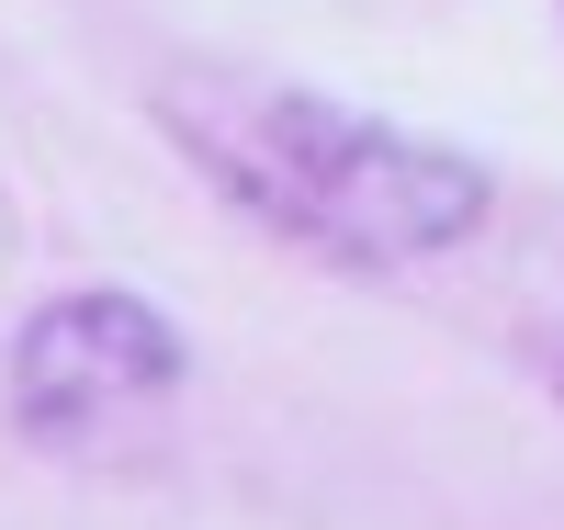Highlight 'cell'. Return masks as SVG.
Returning <instances> with one entry per match:
<instances>
[{"instance_id":"1","label":"cell","mask_w":564,"mask_h":530,"mask_svg":"<svg viewBox=\"0 0 564 530\" xmlns=\"http://www.w3.org/2000/svg\"><path fill=\"white\" fill-rule=\"evenodd\" d=\"M204 170L238 192V204H260L282 237H305V249L350 260V271L441 260L497 204V181L463 148H430V136L372 125L350 102H316V90H260L249 136L238 148H204Z\"/></svg>"},{"instance_id":"2","label":"cell","mask_w":564,"mask_h":530,"mask_svg":"<svg viewBox=\"0 0 564 530\" xmlns=\"http://www.w3.org/2000/svg\"><path fill=\"white\" fill-rule=\"evenodd\" d=\"M193 372V339L148 305V294H113V282H79V294H45L23 327H12V429L34 441H90L102 418L148 407V396H181Z\"/></svg>"},{"instance_id":"3","label":"cell","mask_w":564,"mask_h":530,"mask_svg":"<svg viewBox=\"0 0 564 530\" xmlns=\"http://www.w3.org/2000/svg\"><path fill=\"white\" fill-rule=\"evenodd\" d=\"M542 372H553V396H564V339H553V361H542Z\"/></svg>"}]
</instances>
